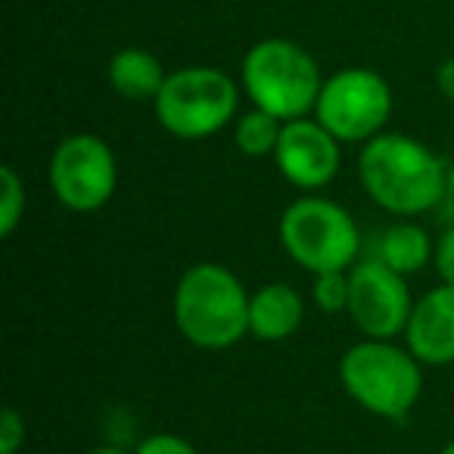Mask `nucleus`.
<instances>
[{"label":"nucleus","instance_id":"obj_1","mask_svg":"<svg viewBox=\"0 0 454 454\" xmlns=\"http://www.w3.org/2000/svg\"><path fill=\"white\" fill-rule=\"evenodd\" d=\"M358 177L380 208L398 218H417L445 202L448 162L411 134L383 131L361 150Z\"/></svg>","mask_w":454,"mask_h":454},{"label":"nucleus","instance_id":"obj_2","mask_svg":"<svg viewBox=\"0 0 454 454\" xmlns=\"http://www.w3.org/2000/svg\"><path fill=\"white\" fill-rule=\"evenodd\" d=\"M249 299L253 296L231 268L200 262L187 268L175 286V327L196 348H231L249 333Z\"/></svg>","mask_w":454,"mask_h":454},{"label":"nucleus","instance_id":"obj_3","mask_svg":"<svg viewBox=\"0 0 454 454\" xmlns=\"http://www.w3.org/2000/svg\"><path fill=\"white\" fill-rule=\"evenodd\" d=\"M340 383L367 414L404 420L423 395V364L395 340H361L342 352Z\"/></svg>","mask_w":454,"mask_h":454},{"label":"nucleus","instance_id":"obj_4","mask_svg":"<svg viewBox=\"0 0 454 454\" xmlns=\"http://www.w3.org/2000/svg\"><path fill=\"white\" fill-rule=\"evenodd\" d=\"M240 84L253 106L278 115L280 121L315 113L324 75L315 57L290 38H265L243 57Z\"/></svg>","mask_w":454,"mask_h":454},{"label":"nucleus","instance_id":"obj_5","mask_svg":"<svg viewBox=\"0 0 454 454\" xmlns=\"http://www.w3.org/2000/svg\"><path fill=\"white\" fill-rule=\"evenodd\" d=\"M280 243L284 253L311 278L327 271H352L361 255V231L348 208L317 193L299 196L284 208Z\"/></svg>","mask_w":454,"mask_h":454},{"label":"nucleus","instance_id":"obj_6","mask_svg":"<svg viewBox=\"0 0 454 454\" xmlns=\"http://www.w3.org/2000/svg\"><path fill=\"white\" fill-rule=\"evenodd\" d=\"M240 90L227 72L215 66H184L168 72L153 100L156 121L177 140H206L234 121Z\"/></svg>","mask_w":454,"mask_h":454},{"label":"nucleus","instance_id":"obj_7","mask_svg":"<svg viewBox=\"0 0 454 454\" xmlns=\"http://www.w3.org/2000/svg\"><path fill=\"white\" fill-rule=\"evenodd\" d=\"M392 115V88L380 72L348 66L324 78L315 119L340 144H367L383 134Z\"/></svg>","mask_w":454,"mask_h":454},{"label":"nucleus","instance_id":"obj_8","mask_svg":"<svg viewBox=\"0 0 454 454\" xmlns=\"http://www.w3.org/2000/svg\"><path fill=\"white\" fill-rule=\"evenodd\" d=\"M47 175L59 206L75 215L100 212L119 187V162L113 146L88 131L59 140Z\"/></svg>","mask_w":454,"mask_h":454},{"label":"nucleus","instance_id":"obj_9","mask_svg":"<svg viewBox=\"0 0 454 454\" xmlns=\"http://www.w3.org/2000/svg\"><path fill=\"white\" fill-rule=\"evenodd\" d=\"M348 317L364 340H395L404 333L414 309L404 274L377 259H364L348 271Z\"/></svg>","mask_w":454,"mask_h":454},{"label":"nucleus","instance_id":"obj_10","mask_svg":"<svg viewBox=\"0 0 454 454\" xmlns=\"http://www.w3.org/2000/svg\"><path fill=\"white\" fill-rule=\"evenodd\" d=\"M340 146L342 144L321 121L305 115V119L284 121L278 150H274V165L296 190L317 193L340 171Z\"/></svg>","mask_w":454,"mask_h":454},{"label":"nucleus","instance_id":"obj_11","mask_svg":"<svg viewBox=\"0 0 454 454\" xmlns=\"http://www.w3.org/2000/svg\"><path fill=\"white\" fill-rule=\"evenodd\" d=\"M404 346L423 367L454 364V284H439L414 299Z\"/></svg>","mask_w":454,"mask_h":454},{"label":"nucleus","instance_id":"obj_12","mask_svg":"<svg viewBox=\"0 0 454 454\" xmlns=\"http://www.w3.org/2000/svg\"><path fill=\"white\" fill-rule=\"evenodd\" d=\"M305 321V299L290 284H265L249 299V333L262 342H284Z\"/></svg>","mask_w":454,"mask_h":454},{"label":"nucleus","instance_id":"obj_13","mask_svg":"<svg viewBox=\"0 0 454 454\" xmlns=\"http://www.w3.org/2000/svg\"><path fill=\"white\" fill-rule=\"evenodd\" d=\"M109 84L121 100L131 103H146L156 100L159 90H162L168 72L162 69L159 57H153L144 47H121L119 53H113L109 59Z\"/></svg>","mask_w":454,"mask_h":454},{"label":"nucleus","instance_id":"obj_14","mask_svg":"<svg viewBox=\"0 0 454 454\" xmlns=\"http://www.w3.org/2000/svg\"><path fill=\"white\" fill-rule=\"evenodd\" d=\"M433 243H429L427 231L414 221H398V224H389L383 234L373 243V255L371 259L389 265L392 271L398 274H417L429 259H433Z\"/></svg>","mask_w":454,"mask_h":454},{"label":"nucleus","instance_id":"obj_15","mask_svg":"<svg viewBox=\"0 0 454 454\" xmlns=\"http://www.w3.org/2000/svg\"><path fill=\"white\" fill-rule=\"evenodd\" d=\"M280 131H284V121H280L278 115L253 106L249 113H243L240 119H237L234 144L243 156L265 159V156H274V150H278Z\"/></svg>","mask_w":454,"mask_h":454},{"label":"nucleus","instance_id":"obj_16","mask_svg":"<svg viewBox=\"0 0 454 454\" xmlns=\"http://www.w3.org/2000/svg\"><path fill=\"white\" fill-rule=\"evenodd\" d=\"M28 193L22 177L16 175V168L4 165L0 168V237H13L16 227L26 218Z\"/></svg>","mask_w":454,"mask_h":454},{"label":"nucleus","instance_id":"obj_17","mask_svg":"<svg viewBox=\"0 0 454 454\" xmlns=\"http://www.w3.org/2000/svg\"><path fill=\"white\" fill-rule=\"evenodd\" d=\"M348 271H327V274H315V284H311V302L317 311L324 315H342L348 311Z\"/></svg>","mask_w":454,"mask_h":454},{"label":"nucleus","instance_id":"obj_18","mask_svg":"<svg viewBox=\"0 0 454 454\" xmlns=\"http://www.w3.org/2000/svg\"><path fill=\"white\" fill-rule=\"evenodd\" d=\"M26 439H28L26 417L16 408H4V414H0V454H20Z\"/></svg>","mask_w":454,"mask_h":454},{"label":"nucleus","instance_id":"obj_19","mask_svg":"<svg viewBox=\"0 0 454 454\" xmlns=\"http://www.w3.org/2000/svg\"><path fill=\"white\" fill-rule=\"evenodd\" d=\"M134 454H200V448L177 433H153L146 439H140Z\"/></svg>","mask_w":454,"mask_h":454},{"label":"nucleus","instance_id":"obj_20","mask_svg":"<svg viewBox=\"0 0 454 454\" xmlns=\"http://www.w3.org/2000/svg\"><path fill=\"white\" fill-rule=\"evenodd\" d=\"M433 265L442 284H454V224H448L439 234V240H435Z\"/></svg>","mask_w":454,"mask_h":454},{"label":"nucleus","instance_id":"obj_21","mask_svg":"<svg viewBox=\"0 0 454 454\" xmlns=\"http://www.w3.org/2000/svg\"><path fill=\"white\" fill-rule=\"evenodd\" d=\"M435 88H439V94L445 100L454 103V57L439 63V69H435Z\"/></svg>","mask_w":454,"mask_h":454},{"label":"nucleus","instance_id":"obj_22","mask_svg":"<svg viewBox=\"0 0 454 454\" xmlns=\"http://www.w3.org/2000/svg\"><path fill=\"white\" fill-rule=\"evenodd\" d=\"M442 206H445V215L448 212L454 215V159L448 162V187H445V202H442ZM451 224H454V221H451Z\"/></svg>","mask_w":454,"mask_h":454},{"label":"nucleus","instance_id":"obj_23","mask_svg":"<svg viewBox=\"0 0 454 454\" xmlns=\"http://www.w3.org/2000/svg\"><path fill=\"white\" fill-rule=\"evenodd\" d=\"M84 454H128V451H121V448H113V445H100V448H90V451H84Z\"/></svg>","mask_w":454,"mask_h":454},{"label":"nucleus","instance_id":"obj_24","mask_svg":"<svg viewBox=\"0 0 454 454\" xmlns=\"http://www.w3.org/2000/svg\"><path fill=\"white\" fill-rule=\"evenodd\" d=\"M442 454H454V439H451V442H448V445H445V448H442Z\"/></svg>","mask_w":454,"mask_h":454}]
</instances>
